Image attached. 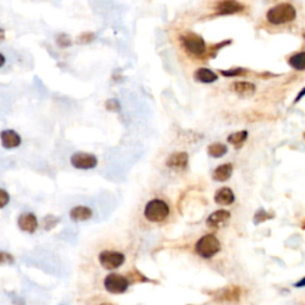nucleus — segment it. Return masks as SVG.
<instances>
[{
	"instance_id": "f257e3e1",
	"label": "nucleus",
	"mask_w": 305,
	"mask_h": 305,
	"mask_svg": "<svg viewBox=\"0 0 305 305\" xmlns=\"http://www.w3.org/2000/svg\"><path fill=\"white\" fill-rule=\"evenodd\" d=\"M144 218L150 223H164L171 215V208L166 200L152 198L145 204L143 210Z\"/></svg>"
},
{
	"instance_id": "f03ea898",
	"label": "nucleus",
	"mask_w": 305,
	"mask_h": 305,
	"mask_svg": "<svg viewBox=\"0 0 305 305\" xmlns=\"http://www.w3.org/2000/svg\"><path fill=\"white\" fill-rule=\"evenodd\" d=\"M295 17H297V11L290 3H280V4L269 9L266 14L267 22L273 25L291 23L294 21Z\"/></svg>"
},
{
	"instance_id": "7ed1b4c3",
	"label": "nucleus",
	"mask_w": 305,
	"mask_h": 305,
	"mask_svg": "<svg viewBox=\"0 0 305 305\" xmlns=\"http://www.w3.org/2000/svg\"><path fill=\"white\" fill-rule=\"evenodd\" d=\"M180 43L184 50L193 57H203L208 53V47L200 35L196 33H186L180 36Z\"/></svg>"
},
{
	"instance_id": "20e7f679",
	"label": "nucleus",
	"mask_w": 305,
	"mask_h": 305,
	"mask_svg": "<svg viewBox=\"0 0 305 305\" xmlns=\"http://www.w3.org/2000/svg\"><path fill=\"white\" fill-rule=\"evenodd\" d=\"M221 241H219L218 237L214 234H206L204 236H202L197 241L195 246L197 255L205 260L211 259V257L217 255V254L221 252Z\"/></svg>"
},
{
	"instance_id": "39448f33",
	"label": "nucleus",
	"mask_w": 305,
	"mask_h": 305,
	"mask_svg": "<svg viewBox=\"0 0 305 305\" xmlns=\"http://www.w3.org/2000/svg\"><path fill=\"white\" fill-rule=\"evenodd\" d=\"M130 281L126 276L118 273H110L109 275L105 276L104 279V287L111 294H122L125 293L129 288Z\"/></svg>"
},
{
	"instance_id": "423d86ee",
	"label": "nucleus",
	"mask_w": 305,
	"mask_h": 305,
	"mask_svg": "<svg viewBox=\"0 0 305 305\" xmlns=\"http://www.w3.org/2000/svg\"><path fill=\"white\" fill-rule=\"evenodd\" d=\"M71 165L75 170L90 171L94 170L98 166V158L92 152L76 151L71 157Z\"/></svg>"
},
{
	"instance_id": "0eeeda50",
	"label": "nucleus",
	"mask_w": 305,
	"mask_h": 305,
	"mask_svg": "<svg viewBox=\"0 0 305 305\" xmlns=\"http://www.w3.org/2000/svg\"><path fill=\"white\" fill-rule=\"evenodd\" d=\"M100 266L105 269H117L125 262V255L118 250H103L98 256Z\"/></svg>"
},
{
	"instance_id": "6e6552de",
	"label": "nucleus",
	"mask_w": 305,
	"mask_h": 305,
	"mask_svg": "<svg viewBox=\"0 0 305 305\" xmlns=\"http://www.w3.org/2000/svg\"><path fill=\"white\" fill-rule=\"evenodd\" d=\"M243 295V288L237 285H230L225 286V287L221 288V290L216 291L214 294V298L219 303L225 304H234L238 303L241 297Z\"/></svg>"
},
{
	"instance_id": "1a4fd4ad",
	"label": "nucleus",
	"mask_w": 305,
	"mask_h": 305,
	"mask_svg": "<svg viewBox=\"0 0 305 305\" xmlns=\"http://www.w3.org/2000/svg\"><path fill=\"white\" fill-rule=\"evenodd\" d=\"M215 11L218 16H229L244 11V5L236 0H219L216 3Z\"/></svg>"
},
{
	"instance_id": "9d476101",
	"label": "nucleus",
	"mask_w": 305,
	"mask_h": 305,
	"mask_svg": "<svg viewBox=\"0 0 305 305\" xmlns=\"http://www.w3.org/2000/svg\"><path fill=\"white\" fill-rule=\"evenodd\" d=\"M189 159L186 151H174L167 158L166 166L172 171L184 172L189 166Z\"/></svg>"
},
{
	"instance_id": "9b49d317",
	"label": "nucleus",
	"mask_w": 305,
	"mask_h": 305,
	"mask_svg": "<svg viewBox=\"0 0 305 305\" xmlns=\"http://www.w3.org/2000/svg\"><path fill=\"white\" fill-rule=\"evenodd\" d=\"M0 143L6 150H11L21 147L22 136L14 129H5L0 131Z\"/></svg>"
},
{
	"instance_id": "f8f14e48",
	"label": "nucleus",
	"mask_w": 305,
	"mask_h": 305,
	"mask_svg": "<svg viewBox=\"0 0 305 305\" xmlns=\"http://www.w3.org/2000/svg\"><path fill=\"white\" fill-rule=\"evenodd\" d=\"M17 224L18 228L22 231H24V233L34 234L36 233V230L38 229V219L36 215L33 214V212H23L18 217Z\"/></svg>"
},
{
	"instance_id": "ddd939ff",
	"label": "nucleus",
	"mask_w": 305,
	"mask_h": 305,
	"mask_svg": "<svg viewBox=\"0 0 305 305\" xmlns=\"http://www.w3.org/2000/svg\"><path fill=\"white\" fill-rule=\"evenodd\" d=\"M230 217L231 214L230 211H228V210L224 209L216 210V211L212 212V214L208 217V219H206V225L211 229H219L227 223L229 219H230Z\"/></svg>"
},
{
	"instance_id": "4468645a",
	"label": "nucleus",
	"mask_w": 305,
	"mask_h": 305,
	"mask_svg": "<svg viewBox=\"0 0 305 305\" xmlns=\"http://www.w3.org/2000/svg\"><path fill=\"white\" fill-rule=\"evenodd\" d=\"M214 200L216 204L222 205V206H228L234 204L235 202V193L233 190L229 189V187H221V189L216 191Z\"/></svg>"
},
{
	"instance_id": "2eb2a0df",
	"label": "nucleus",
	"mask_w": 305,
	"mask_h": 305,
	"mask_svg": "<svg viewBox=\"0 0 305 305\" xmlns=\"http://www.w3.org/2000/svg\"><path fill=\"white\" fill-rule=\"evenodd\" d=\"M231 91L234 93H236L240 97H252V95L255 93L256 87L253 82H248V81H235L231 84Z\"/></svg>"
},
{
	"instance_id": "dca6fc26",
	"label": "nucleus",
	"mask_w": 305,
	"mask_h": 305,
	"mask_svg": "<svg viewBox=\"0 0 305 305\" xmlns=\"http://www.w3.org/2000/svg\"><path fill=\"white\" fill-rule=\"evenodd\" d=\"M93 216V211L91 208L85 205H78L74 206L71 211H69V217L74 222H86L92 218Z\"/></svg>"
},
{
	"instance_id": "f3484780",
	"label": "nucleus",
	"mask_w": 305,
	"mask_h": 305,
	"mask_svg": "<svg viewBox=\"0 0 305 305\" xmlns=\"http://www.w3.org/2000/svg\"><path fill=\"white\" fill-rule=\"evenodd\" d=\"M193 79L197 82H200V84H212V82L218 80V75L214 71H211V69L202 67V68H198L195 72Z\"/></svg>"
},
{
	"instance_id": "a211bd4d",
	"label": "nucleus",
	"mask_w": 305,
	"mask_h": 305,
	"mask_svg": "<svg viewBox=\"0 0 305 305\" xmlns=\"http://www.w3.org/2000/svg\"><path fill=\"white\" fill-rule=\"evenodd\" d=\"M233 171L234 167L231 164L219 165L214 171V173H212V179L215 181H218V183H224V181L229 180L231 176H233Z\"/></svg>"
},
{
	"instance_id": "6ab92c4d",
	"label": "nucleus",
	"mask_w": 305,
	"mask_h": 305,
	"mask_svg": "<svg viewBox=\"0 0 305 305\" xmlns=\"http://www.w3.org/2000/svg\"><path fill=\"white\" fill-rule=\"evenodd\" d=\"M287 62L295 71H305V50L291 55L288 57Z\"/></svg>"
},
{
	"instance_id": "aec40b11",
	"label": "nucleus",
	"mask_w": 305,
	"mask_h": 305,
	"mask_svg": "<svg viewBox=\"0 0 305 305\" xmlns=\"http://www.w3.org/2000/svg\"><path fill=\"white\" fill-rule=\"evenodd\" d=\"M248 138V131L247 130H241V131H236L230 133V135L228 136V142L230 143L231 145H234V147H241V145L243 144L244 142L247 141Z\"/></svg>"
},
{
	"instance_id": "412c9836",
	"label": "nucleus",
	"mask_w": 305,
	"mask_h": 305,
	"mask_svg": "<svg viewBox=\"0 0 305 305\" xmlns=\"http://www.w3.org/2000/svg\"><path fill=\"white\" fill-rule=\"evenodd\" d=\"M227 152H228V148L225 147L224 144H222V143H219V142L212 143V144H210L208 147L209 157H211L214 159H218V158L224 157Z\"/></svg>"
},
{
	"instance_id": "4be33fe9",
	"label": "nucleus",
	"mask_w": 305,
	"mask_h": 305,
	"mask_svg": "<svg viewBox=\"0 0 305 305\" xmlns=\"http://www.w3.org/2000/svg\"><path fill=\"white\" fill-rule=\"evenodd\" d=\"M104 106H105V109H106V111H109V112L118 113V112H120V110H122V105H120L119 100L116 99V98H110V99L105 100Z\"/></svg>"
},
{
	"instance_id": "5701e85b",
	"label": "nucleus",
	"mask_w": 305,
	"mask_h": 305,
	"mask_svg": "<svg viewBox=\"0 0 305 305\" xmlns=\"http://www.w3.org/2000/svg\"><path fill=\"white\" fill-rule=\"evenodd\" d=\"M55 42L57 46L60 48H62V49H66V48H69L73 44L72 42V38L69 36L68 34H59L55 38Z\"/></svg>"
},
{
	"instance_id": "b1692460",
	"label": "nucleus",
	"mask_w": 305,
	"mask_h": 305,
	"mask_svg": "<svg viewBox=\"0 0 305 305\" xmlns=\"http://www.w3.org/2000/svg\"><path fill=\"white\" fill-rule=\"evenodd\" d=\"M271 218H273V214H268L266 210L260 209V210H257V211L255 212V215H254V224L263 223V222L268 221V219H271Z\"/></svg>"
},
{
	"instance_id": "393cba45",
	"label": "nucleus",
	"mask_w": 305,
	"mask_h": 305,
	"mask_svg": "<svg viewBox=\"0 0 305 305\" xmlns=\"http://www.w3.org/2000/svg\"><path fill=\"white\" fill-rule=\"evenodd\" d=\"M221 74L223 76H227V78H234V76H241L247 74V69L241 68V67H236V68H231V69H221Z\"/></svg>"
},
{
	"instance_id": "a878e982",
	"label": "nucleus",
	"mask_w": 305,
	"mask_h": 305,
	"mask_svg": "<svg viewBox=\"0 0 305 305\" xmlns=\"http://www.w3.org/2000/svg\"><path fill=\"white\" fill-rule=\"evenodd\" d=\"M59 222H60L59 217H55V216L53 215H48L43 219V228L46 229V230H52L53 228L56 227Z\"/></svg>"
},
{
	"instance_id": "bb28decb",
	"label": "nucleus",
	"mask_w": 305,
	"mask_h": 305,
	"mask_svg": "<svg viewBox=\"0 0 305 305\" xmlns=\"http://www.w3.org/2000/svg\"><path fill=\"white\" fill-rule=\"evenodd\" d=\"M16 262L15 256L8 252H0V266H11Z\"/></svg>"
},
{
	"instance_id": "cd10ccee",
	"label": "nucleus",
	"mask_w": 305,
	"mask_h": 305,
	"mask_svg": "<svg viewBox=\"0 0 305 305\" xmlns=\"http://www.w3.org/2000/svg\"><path fill=\"white\" fill-rule=\"evenodd\" d=\"M94 40H95V34L94 33H82L81 35H79L78 38H76V43L88 44V43L93 42Z\"/></svg>"
},
{
	"instance_id": "c85d7f7f",
	"label": "nucleus",
	"mask_w": 305,
	"mask_h": 305,
	"mask_svg": "<svg viewBox=\"0 0 305 305\" xmlns=\"http://www.w3.org/2000/svg\"><path fill=\"white\" fill-rule=\"evenodd\" d=\"M10 199H11V197H10L8 191L0 187V209H4L10 203Z\"/></svg>"
},
{
	"instance_id": "c756f323",
	"label": "nucleus",
	"mask_w": 305,
	"mask_h": 305,
	"mask_svg": "<svg viewBox=\"0 0 305 305\" xmlns=\"http://www.w3.org/2000/svg\"><path fill=\"white\" fill-rule=\"evenodd\" d=\"M231 41H224V42H221V43H217V44H214V46H211L209 48V53L210 55L211 56H215L216 54H217L219 50L222 49V48L228 46V44H230Z\"/></svg>"
},
{
	"instance_id": "7c9ffc66",
	"label": "nucleus",
	"mask_w": 305,
	"mask_h": 305,
	"mask_svg": "<svg viewBox=\"0 0 305 305\" xmlns=\"http://www.w3.org/2000/svg\"><path fill=\"white\" fill-rule=\"evenodd\" d=\"M294 287L297 288H303L305 287V276H303V278H300L299 280H298L297 282H294Z\"/></svg>"
},
{
	"instance_id": "2f4dec72",
	"label": "nucleus",
	"mask_w": 305,
	"mask_h": 305,
	"mask_svg": "<svg viewBox=\"0 0 305 305\" xmlns=\"http://www.w3.org/2000/svg\"><path fill=\"white\" fill-rule=\"evenodd\" d=\"M304 95H305V87H304V88H301V90H300V92H299V93H298V95H297V97H295V98H294V100H293V104H297V103H298V101H300V99H301V98H303V97H304Z\"/></svg>"
},
{
	"instance_id": "473e14b6",
	"label": "nucleus",
	"mask_w": 305,
	"mask_h": 305,
	"mask_svg": "<svg viewBox=\"0 0 305 305\" xmlns=\"http://www.w3.org/2000/svg\"><path fill=\"white\" fill-rule=\"evenodd\" d=\"M12 303H14V305H24L25 301L21 297H16V299L12 300Z\"/></svg>"
},
{
	"instance_id": "72a5a7b5",
	"label": "nucleus",
	"mask_w": 305,
	"mask_h": 305,
	"mask_svg": "<svg viewBox=\"0 0 305 305\" xmlns=\"http://www.w3.org/2000/svg\"><path fill=\"white\" fill-rule=\"evenodd\" d=\"M5 62H6V57L4 54L0 52V68H3V67L5 66Z\"/></svg>"
},
{
	"instance_id": "f704fd0d",
	"label": "nucleus",
	"mask_w": 305,
	"mask_h": 305,
	"mask_svg": "<svg viewBox=\"0 0 305 305\" xmlns=\"http://www.w3.org/2000/svg\"><path fill=\"white\" fill-rule=\"evenodd\" d=\"M6 38V33L3 28H0V43H3Z\"/></svg>"
},
{
	"instance_id": "c9c22d12",
	"label": "nucleus",
	"mask_w": 305,
	"mask_h": 305,
	"mask_svg": "<svg viewBox=\"0 0 305 305\" xmlns=\"http://www.w3.org/2000/svg\"><path fill=\"white\" fill-rule=\"evenodd\" d=\"M98 305H112V304H110V303H101V304H98Z\"/></svg>"
},
{
	"instance_id": "e433bc0d",
	"label": "nucleus",
	"mask_w": 305,
	"mask_h": 305,
	"mask_svg": "<svg viewBox=\"0 0 305 305\" xmlns=\"http://www.w3.org/2000/svg\"><path fill=\"white\" fill-rule=\"evenodd\" d=\"M301 36H303V38L305 40V30L303 31V34H301Z\"/></svg>"
},
{
	"instance_id": "4c0bfd02",
	"label": "nucleus",
	"mask_w": 305,
	"mask_h": 305,
	"mask_svg": "<svg viewBox=\"0 0 305 305\" xmlns=\"http://www.w3.org/2000/svg\"><path fill=\"white\" fill-rule=\"evenodd\" d=\"M61 305H62V304H61Z\"/></svg>"
}]
</instances>
